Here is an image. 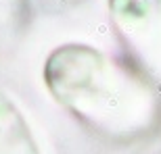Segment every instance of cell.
I'll use <instances>...</instances> for the list:
<instances>
[{
	"label": "cell",
	"mask_w": 161,
	"mask_h": 154,
	"mask_svg": "<svg viewBox=\"0 0 161 154\" xmlns=\"http://www.w3.org/2000/svg\"><path fill=\"white\" fill-rule=\"evenodd\" d=\"M0 154H40L19 110L0 96Z\"/></svg>",
	"instance_id": "1"
}]
</instances>
